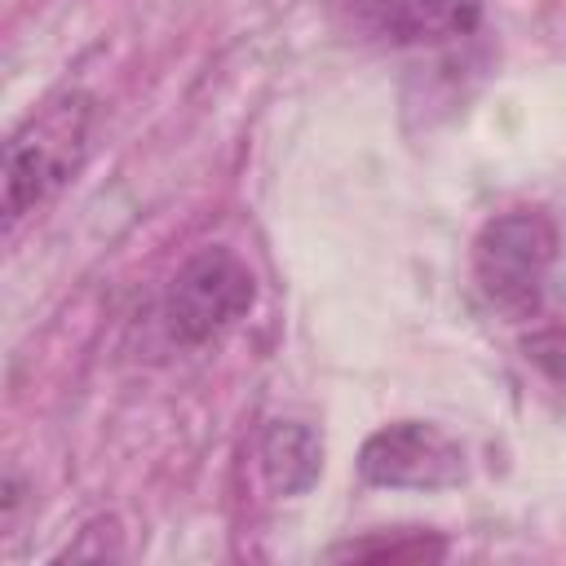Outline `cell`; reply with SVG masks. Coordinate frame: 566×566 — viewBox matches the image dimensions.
<instances>
[{"mask_svg":"<svg viewBox=\"0 0 566 566\" xmlns=\"http://www.w3.org/2000/svg\"><path fill=\"white\" fill-rule=\"evenodd\" d=\"M88 133H93V97L80 88L49 97L40 111L27 115L22 128H13V137L4 142V221L9 226L80 172L88 155Z\"/></svg>","mask_w":566,"mask_h":566,"instance_id":"cell-1","label":"cell"},{"mask_svg":"<svg viewBox=\"0 0 566 566\" xmlns=\"http://www.w3.org/2000/svg\"><path fill=\"white\" fill-rule=\"evenodd\" d=\"M557 256V230L544 212H504L482 226L473 243V279L482 296L509 314L531 318L544 305V279Z\"/></svg>","mask_w":566,"mask_h":566,"instance_id":"cell-2","label":"cell"},{"mask_svg":"<svg viewBox=\"0 0 566 566\" xmlns=\"http://www.w3.org/2000/svg\"><path fill=\"white\" fill-rule=\"evenodd\" d=\"M252 301H256L252 270L230 248H203L168 283L159 318H164L168 340H177V345H208L230 323H239L252 310Z\"/></svg>","mask_w":566,"mask_h":566,"instance_id":"cell-3","label":"cell"},{"mask_svg":"<svg viewBox=\"0 0 566 566\" xmlns=\"http://www.w3.org/2000/svg\"><path fill=\"white\" fill-rule=\"evenodd\" d=\"M332 22L371 49H429L478 31L482 0H327Z\"/></svg>","mask_w":566,"mask_h":566,"instance_id":"cell-4","label":"cell"},{"mask_svg":"<svg viewBox=\"0 0 566 566\" xmlns=\"http://www.w3.org/2000/svg\"><path fill=\"white\" fill-rule=\"evenodd\" d=\"M358 473L371 486L442 491L464 478V451L429 420H394L376 429L358 451Z\"/></svg>","mask_w":566,"mask_h":566,"instance_id":"cell-5","label":"cell"},{"mask_svg":"<svg viewBox=\"0 0 566 566\" xmlns=\"http://www.w3.org/2000/svg\"><path fill=\"white\" fill-rule=\"evenodd\" d=\"M261 469L279 495H301L323 473V442L301 420H274L261 433Z\"/></svg>","mask_w":566,"mask_h":566,"instance_id":"cell-6","label":"cell"},{"mask_svg":"<svg viewBox=\"0 0 566 566\" xmlns=\"http://www.w3.org/2000/svg\"><path fill=\"white\" fill-rule=\"evenodd\" d=\"M442 557L447 553V544L442 539H429V535H416L411 544H398V539H389V544H340V548H332V557Z\"/></svg>","mask_w":566,"mask_h":566,"instance_id":"cell-7","label":"cell"}]
</instances>
